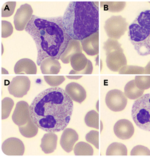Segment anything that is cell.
<instances>
[{"label":"cell","mask_w":150,"mask_h":157,"mask_svg":"<svg viewBox=\"0 0 150 157\" xmlns=\"http://www.w3.org/2000/svg\"><path fill=\"white\" fill-rule=\"evenodd\" d=\"M30 109L31 117L38 128L54 133L64 130L69 124L73 104L64 89L52 87L38 94Z\"/></svg>","instance_id":"cell-1"},{"label":"cell","mask_w":150,"mask_h":157,"mask_svg":"<svg viewBox=\"0 0 150 157\" xmlns=\"http://www.w3.org/2000/svg\"><path fill=\"white\" fill-rule=\"evenodd\" d=\"M25 30L36 44L39 66L47 58L60 59L72 39L66 31L60 16L40 17L33 15Z\"/></svg>","instance_id":"cell-2"},{"label":"cell","mask_w":150,"mask_h":157,"mask_svg":"<svg viewBox=\"0 0 150 157\" xmlns=\"http://www.w3.org/2000/svg\"><path fill=\"white\" fill-rule=\"evenodd\" d=\"M98 2L72 1L62 17L63 25L72 39L81 41L99 31Z\"/></svg>","instance_id":"cell-3"},{"label":"cell","mask_w":150,"mask_h":157,"mask_svg":"<svg viewBox=\"0 0 150 157\" xmlns=\"http://www.w3.org/2000/svg\"><path fill=\"white\" fill-rule=\"evenodd\" d=\"M128 36L139 55H150V10H144L138 15L129 27Z\"/></svg>","instance_id":"cell-4"},{"label":"cell","mask_w":150,"mask_h":157,"mask_svg":"<svg viewBox=\"0 0 150 157\" xmlns=\"http://www.w3.org/2000/svg\"><path fill=\"white\" fill-rule=\"evenodd\" d=\"M131 115L139 128L150 132V93L143 95L134 102Z\"/></svg>","instance_id":"cell-5"},{"label":"cell","mask_w":150,"mask_h":157,"mask_svg":"<svg viewBox=\"0 0 150 157\" xmlns=\"http://www.w3.org/2000/svg\"><path fill=\"white\" fill-rule=\"evenodd\" d=\"M128 23L121 16H112L105 23L104 28L108 37L118 40L127 31Z\"/></svg>","instance_id":"cell-6"},{"label":"cell","mask_w":150,"mask_h":157,"mask_svg":"<svg viewBox=\"0 0 150 157\" xmlns=\"http://www.w3.org/2000/svg\"><path fill=\"white\" fill-rule=\"evenodd\" d=\"M70 65L73 68L69 74H91L93 71L92 62L83 53H78L72 56Z\"/></svg>","instance_id":"cell-7"},{"label":"cell","mask_w":150,"mask_h":157,"mask_svg":"<svg viewBox=\"0 0 150 157\" xmlns=\"http://www.w3.org/2000/svg\"><path fill=\"white\" fill-rule=\"evenodd\" d=\"M106 104L113 112H120L125 108L128 100L125 94L122 91L114 89L109 91L105 98Z\"/></svg>","instance_id":"cell-8"},{"label":"cell","mask_w":150,"mask_h":157,"mask_svg":"<svg viewBox=\"0 0 150 157\" xmlns=\"http://www.w3.org/2000/svg\"><path fill=\"white\" fill-rule=\"evenodd\" d=\"M31 86V82L27 76H16L12 79L8 86L10 94L17 98H22L27 94Z\"/></svg>","instance_id":"cell-9"},{"label":"cell","mask_w":150,"mask_h":157,"mask_svg":"<svg viewBox=\"0 0 150 157\" xmlns=\"http://www.w3.org/2000/svg\"><path fill=\"white\" fill-rule=\"evenodd\" d=\"M33 10L31 5L25 4L17 10L14 16V27L18 31L25 29L33 16Z\"/></svg>","instance_id":"cell-10"},{"label":"cell","mask_w":150,"mask_h":157,"mask_svg":"<svg viewBox=\"0 0 150 157\" xmlns=\"http://www.w3.org/2000/svg\"><path fill=\"white\" fill-rule=\"evenodd\" d=\"M106 62L109 69L114 72H118L127 65L126 56L123 49L112 51L106 55Z\"/></svg>","instance_id":"cell-11"},{"label":"cell","mask_w":150,"mask_h":157,"mask_svg":"<svg viewBox=\"0 0 150 157\" xmlns=\"http://www.w3.org/2000/svg\"><path fill=\"white\" fill-rule=\"evenodd\" d=\"M30 106L27 102L20 101L16 104L13 115L12 120L18 126L26 124L31 119Z\"/></svg>","instance_id":"cell-12"},{"label":"cell","mask_w":150,"mask_h":157,"mask_svg":"<svg viewBox=\"0 0 150 157\" xmlns=\"http://www.w3.org/2000/svg\"><path fill=\"white\" fill-rule=\"evenodd\" d=\"M2 150L7 155H23L25 148L21 140L16 138H10L2 143Z\"/></svg>","instance_id":"cell-13"},{"label":"cell","mask_w":150,"mask_h":157,"mask_svg":"<svg viewBox=\"0 0 150 157\" xmlns=\"http://www.w3.org/2000/svg\"><path fill=\"white\" fill-rule=\"evenodd\" d=\"M114 132L118 138L127 140L131 138L135 132L133 125L129 120H118L114 126Z\"/></svg>","instance_id":"cell-14"},{"label":"cell","mask_w":150,"mask_h":157,"mask_svg":"<svg viewBox=\"0 0 150 157\" xmlns=\"http://www.w3.org/2000/svg\"><path fill=\"white\" fill-rule=\"evenodd\" d=\"M79 139V135L74 129L66 128L64 130L60 139L61 147L66 152H70L75 143Z\"/></svg>","instance_id":"cell-15"},{"label":"cell","mask_w":150,"mask_h":157,"mask_svg":"<svg viewBox=\"0 0 150 157\" xmlns=\"http://www.w3.org/2000/svg\"><path fill=\"white\" fill-rule=\"evenodd\" d=\"M83 50L89 56H94L99 53V31L81 40Z\"/></svg>","instance_id":"cell-16"},{"label":"cell","mask_w":150,"mask_h":157,"mask_svg":"<svg viewBox=\"0 0 150 157\" xmlns=\"http://www.w3.org/2000/svg\"><path fill=\"white\" fill-rule=\"evenodd\" d=\"M70 98L75 102L81 104L86 98L87 94L84 88L76 82L68 83L65 90Z\"/></svg>","instance_id":"cell-17"},{"label":"cell","mask_w":150,"mask_h":157,"mask_svg":"<svg viewBox=\"0 0 150 157\" xmlns=\"http://www.w3.org/2000/svg\"><path fill=\"white\" fill-rule=\"evenodd\" d=\"M14 73L16 74H36L37 66L33 60L24 58L19 60L14 66Z\"/></svg>","instance_id":"cell-18"},{"label":"cell","mask_w":150,"mask_h":157,"mask_svg":"<svg viewBox=\"0 0 150 157\" xmlns=\"http://www.w3.org/2000/svg\"><path fill=\"white\" fill-rule=\"evenodd\" d=\"M83 48L81 46V42L77 40L71 39L65 50L60 57L62 63L67 64L69 63L70 58L72 56L78 53H82Z\"/></svg>","instance_id":"cell-19"},{"label":"cell","mask_w":150,"mask_h":157,"mask_svg":"<svg viewBox=\"0 0 150 157\" xmlns=\"http://www.w3.org/2000/svg\"><path fill=\"white\" fill-rule=\"evenodd\" d=\"M57 136L54 132L45 134L41 140V148L45 154H50L56 149Z\"/></svg>","instance_id":"cell-20"},{"label":"cell","mask_w":150,"mask_h":157,"mask_svg":"<svg viewBox=\"0 0 150 157\" xmlns=\"http://www.w3.org/2000/svg\"><path fill=\"white\" fill-rule=\"evenodd\" d=\"M40 66L43 74H58L61 68L58 60L53 58H46L41 62Z\"/></svg>","instance_id":"cell-21"},{"label":"cell","mask_w":150,"mask_h":157,"mask_svg":"<svg viewBox=\"0 0 150 157\" xmlns=\"http://www.w3.org/2000/svg\"><path fill=\"white\" fill-rule=\"evenodd\" d=\"M144 90L139 89L136 86L135 79L132 80L126 84L124 88L125 96L131 100H136L141 97Z\"/></svg>","instance_id":"cell-22"},{"label":"cell","mask_w":150,"mask_h":157,"mask_svg":"<svg viewBox=\"0 0 150 157\" xmlns=\"http://www.w3.org/2000/svg\"><path fill=\"white\" fill-rule=\"evenodd\" d=\"M19 129L22 135L28 138L34 137L38 132V127L34 123L31 118L26 124L19 126Z\"/></svg>","instance_id":"cell-23"},{"label":"cell","mask_w":150,"mask_h":157,"mask_svg":"<svg viewBox=\"0 0 150 157\" xmlns=\"http://www.w3.org/2000/svg\"><path fill=\"white\" fill-rule=\"evenodd\" d=\"M106 155H127V148L122 143H112L109 146L106 150Z\"/></svg>","instance_id":"cell-24"},{"label":"cell","mask_w":150,"mask_h":157,"mask_svg":"<svg viewBox=\"0 0 150 157\" xmlns=\"http://www.w3.org/2000/svg\"><path fill=\"white\" fill-rule=\"evenodd\" d=\"M73 150L75 155H93L94 153L92 146L84 142L77 143Z\"/></svg>","instance_id":"cell-25"},{"label":"cell","mask_w":150,"mask_h":157,"mask_svg":"<svg viewBox=\"0 0 150 157\" xmlns=\"http://www.w3.org/2000/svg\"><path fill=\"white\" fill-rule=\"evenodd\" d=\"M14 102L13 100L9 97H5L1 101V119L2 120L6 119L10 116Z\"/></svg>","instance_id":"cell-26"},{"label":"cell","mask_w":150,"mask_h":157,"mask_svg":"<svg viewBox=\"0 0 150 157\" xmlns=\"http://www.w3.org/2000/svg\"><path fill=\"white\" fill-rule=\"evenodd\" d=\"M101 6L104 7L105 10L111 12H119L124 9L125 2H101Z\"/></svg>","instance_id":"cell-27"},{"label":"cell","mask_w":150,"mask_h":157,"mask_svg":"<svg viewBox=\"0 0 150 157\" xmlns=\"http://www.w3.org/2000/svg\"><path fill=\"white\" fill-rule=\"evenodd\" d=\"M85 124L88 127L98 129L99 115L96 111H89L85 116Z\"/></svg>","instance_id":"cell-28"},{"label":"cell","mask_w":150,"mask_h":157,"mask_svg":"<svg viewBox=\"0 0 150 157\" xmlns=\"http://www.w3.org/2000/svg\"><path fill=\"white\" fill-rule=\"evenodd\" d=\"M120 74H145V69L138 66L126 65L118 71Z\"/></svg>","instance_id":"cell-29"},{"label":"cell","mask_w":150,"mask_h":157,"mask_svg":"<svg viewBox=\"0 0 150 157\" xmlns=\"http://www.w3.org/2000/svg\"><path fill=\"white\" fill-rule=\"evenodd\" d=\"M103 48L106 51V54L108 55L110 52L121 49L122 47L121 44L118 42L117 40L109 38L108 40L104 43Z\"/></svg>","instance_id":"cell-30"},{"label":"cell","mask_w":150,"mask_h":157,"mask_svg":"<svg viewBox=\"0 0 150 157\" xmlns=\"http://www.w3.org/2000/svg\"><path fill=\"white\" fill-rule=\"evenodd\" d=\"M135 81L136 86L140 90H145L150 88V75H137Z\"/></svg>","instance_id":"cell-31"},{"label":"cell","mask_w":150,"mask_h":157,"mask_svg":"<svg viewBox=\"0 0 150 157\" xmlns=\"http://www.w3.org/2000/svg\"><path fill=\"white\" fill-rule=\"evenodd\" d=\"M16 5V2H7L4 4L1 10L2 17H6L12 16L14 12Z\"/></svg>","instance_id":"cell-32"},{"label":"cell","mask_w":150,"mask_h":157,"mask_svg":"<svg viewBox=\"0 0 150 157\" xmlns=\"http://www.w3.org/2000/svg\"><path fill=\"white\" fill-rule=\"evenodd\" d=\"M44 79L47 84L52 87H57L65 79L64 76H44Z\"/></svg>","instance_id":"cell-33"},{"label":"cell","mask_w":150,"mask_h":157,"mask_svg":"<svg viewBox=\"0 0 150 157\" xmlns=\"http://www.w3.org/2000/svg\"><path fill=\"white\" fill-rule=\"evenodd\" d=\"M14 31V28L12 24L6 21H2L1 22V36L2 38L10 36Z\"/></svg>","instance_id":"cell-34"},{"label":"cell","mask_w":150,"mask_h":157,"mask_svg":"<svg viewBox=\"0 0 150 157\" xmlns=\"http://www.w3.org/2000/svg\"><path fill=\"white\" fill-rule=\"evenodd\" d=\"M86 140L99 148V132L97 131H91L85 136Z\"/></svg>","instance_id":"cell-35"},{"label":"cell","mask_w":150,"mask_h":157,"mask_svg":"<svg viewBox=\"0 0 150 157\" xmlns=\"http://www.w3.org/2000/svg\"><path fill=\"white\" fill-rule=\"evenodd\" d=\"M131 155H150V150L144 146L138 145L133 148Z\"/></svg>","instance_id":"cell-36"},{"label":"cell","mask_w":150,"mask_h":157,"mask_svg":"<svg viewBox=\"0 0 150 157\" xmlns=\"http://www.w3.org/2000/svg\"><path fill=\"white\" fill-rule=\"evenodd\" d=\"M145 74H150V61L146 65L145 68Z\"/></svg>","instance_id":"cell-37"},{"label":"cell","mask_w":150,"mask_h":157,"mask_svg":"<svg viewBox=\"0 0 150 157\" xmlns=\"http://www.w3.org/2000/svg\"><path fill=\"white\" fill-rule=\"evenodd\" d=\"M82 77V76H67L68 78L70 79H78L81 78Z\"/></svg>","instance_id":"cell-38"},{"label":"cell","mask_w":150,"mask_h":157,"mask_svg":"<svg viewBox=\"0 0 150 157\" xmlns=\"http://www.w3.org/2000/svg\"></svg>","instance_id":"cell-39"}]
</instances>
